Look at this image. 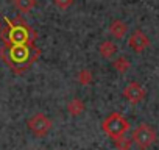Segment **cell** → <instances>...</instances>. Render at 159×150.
<instances>
[{
	"label": "cell",
	"mask_w": 159,
	"mask_h": 150,
	"mask_svg": "<svg viewBox=\"0 0 159 150\" xmlns=\"http://www.w3.org/2000/svg\"><path fill=\"white\" fill-rule=\"evenodd\" d=\"M147 92H145V88L137 83V82H129L125 89H123V97L129 102V103H139L145 99Z\"/></svg>",
	"instance_id": "cell-5"
},
{
	"label": "cell",
	"mask_w": 159,
	"mask_h": 150,
	"mask_svg": "<svg viewBox=\"0 0 159 150\" xmlns=\"http://www.w3.org/2000/svg\"><path fill=\"white\" fill-rule=\"evenodd\" d=\"M156 131H154V128L151 127V125H148V124H140L139 127H136L134 130H133V136H131V139H133V142L140 148V150H145V148H148V147H151L154 142H156Z\"/></svg>",
	"instance_id": "cell-3"
},
{
	"label": "cell",
	"mask_w": 159,
	"mask_h": 150,
	"mask_svg": "<svg viewBox=\"0 0 159 150\" xmlns=\"http://www.w3.org/2000/svg\"><path fill=\"white\" fill-rule=\"evenodd\" d=\"M128 45L134 50V52H143L148 45H150V39L148 36L142 31V30H134L128 39Z\"/></svg>",
	"instance_id": "cell-6"
},
{
	"label": "cell",
	"mask_w": 159,
	"mask_h": 150,
	"mask_svg": "<svg viewBox=\"0 0 159 150\" xmlns=\"http://www.w3.org/2000/svg\"><path fill=\"white\" fill-rule=\"evenodd\" d=\"M109 33L116 39H123L128 33V24L122 19H114L109 25Z\"/></svg>",
	"instance_id": "cell-7"
},
{
	"label": "cell",
	"mask_w": 159,
	"mask_h": 150,
	"mask_svg": "<svg viewBox=\"0 0 159 150\" xmlns=\"http://www.w3.org/2000/svg\"><path fill=\"white\" fill-rule=\"evenodd\" d=\"M98 50H100V55H102L103 58H112V56L117 53L119 47H117L116 42H112V41L108 39V41H103V42L100 44Z\"/></svg>",
	"instance_id": "cell-9"
},
{
	"label": "cell",
	"mask_w": 159,
	"mask_h": 150,
	"mask_svg": "<svg viewBox=\"0 0 159 150\" xmlns=\"http://www.w3.org/2000/svg\"><path fill=\"white\" fill-rule=\"evenodd\" d=\"M67 111L70 116H81L84 113V103L80 97H73L69 103H67Z\"/></svg>",
	"instance_id": "cell-8"
},
{
	"label": "cell",
	"mask_w": 159,
	"mask_h": 150,
	"mask_svg": "<svg viewBox=\"0 0 159 150\" xmlns=\"http://www.w3.org/2000/svg\"><path fill=\"white\" fill-rule=\"evenodd\" d=\"M7 27L0 35L3 45L0 47V58L16 73L22 75L41 56V49L36 45L38 31L22 17H5Z\"/></svg>",
	"instance_id": "cell-1"
},
{
	"label": "cell",
	"mask_w": 159,
	"mask_h": 150,
	"mask_svg": "<svg viewBox=\"0 0 159 150\" xmlns=\"http://www.w3.org/2000/svg\"><path fill=\"white\" fill-rule=\"evenodd\" d=\"M112 67L119 73H126L129 70V67H131V63H129V59L126 56H119V58H116L112 61Z\"/></svg>",
	"instance_id": "cell-10"
},
{
	"label": "cell",
	"mask_w": 159,
	"mask_h": 150,
	"mask_svg": "<svg viewBox=\"0 0 159 150\" xmlns=\"http://www.w3.org/2000/svg\"><path fill=\"white\" fill-rule=\"evenodd\" d=\"M76 80H78V83H80V85L88 86V85H91V83H92L94 75H92V72H91L89 69H81V70L78 72V75H76Z\"/></svg>",
	"instance_id": "cell-11"
},
{
	"label": "cell",
	"mask_w": 159,
	"mask_h": 150,
	"mask_svg": "<svg viewBox=\"0 0 159 150\" xmlns=\"http://www.w3.org/2000/svg\"><path fill=\"white\" fill-rule=\"evenodd\" d=\"M28 128L31 130V133L38 138H44L47 136V133L52 130V120L44 114V113H36L33 114L28 122H27Z\"/></svg>",
	"instance_id": "cell-4"
},
{
	"label": "cell",
	"mask_w": 159,
	"mask_h": 150,
	"mask_svg": "<svg viewBox=\"0 0 159 150\" xmlns=\"http://www.w3.org/2000/svg\"><path fill=\"white\" fill-rule=\"evenodd\" d=\"M114 144H116V148L117 150H129L131 145H133V139L131 138H126L125 134L114 139Z\"/></svg>",
	"instance_id": "cell-13"
},
{
	"label": "cell",
	"mask_w": 159,
	"mask_h": 150,
	"mask_svg": "<svg viewBox=\"0 0 159 150\" xmlns=\"http://www.w3.org/2000/svg\"><path fill=\"white\" fill-rule=\"evenodd\" d=\"M75 0H53V3L61 10V11H67L72 5H73Z\"/></svg>",
	"instance_id": "cell-14"
},
{
	"label": "cell",
	"mask_w": 159,
	"mask_h": 150,
	"mask_svg": "<svg viewBox=\"0 0 159 150\" xmlns=\"http://www.w3.org/2000/svg\"><path fill=\"white\" fill-rule=\"evenodd\" d=\"M102 128L103 131L114 139L123 136L128 130H129V122L128 119H125L120 113H111L103 122H102Z\"/></svg>",
	"instance_id": "cell-2"
},
{
	"label": "cell",
	"mask_w": 159,
	"mask_h": 150,
	"mask_svg": "<svg viewBox=\"0 0 159 150\" xmlns=\"http://www.w3.org/2000/svg\"><path fill=\"white\" fill-rule=\"evenodd\" d=\"M3 30H5V27L2 25V22H0V35H2V33H3Z\"/></svg>",
	"instance_id": "cell-15"
},
{
	"label": "cell",
	"mask_w": 159,
	"mask_h": 150,
	"mask_svg": "<svg viewBox=\"0 0 159 150\" xmlns=\"http://www.w3.org/2000/svg\"><path fill=\"white\" fill-rule=\"evenodd\" d=\"M14 2V5H16V8L20 11V13H30L33 8H34V5H36V0H13Z\"/></svg>",
	"instance_id": "cell-12"
}]
</instances>
